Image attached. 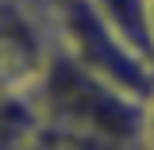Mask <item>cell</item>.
<instances>
[{"label": "cell", "instance_id": "6da1fadb", "mask_svg": "<svg viewBox=\"0 0 154 150\" xmlns=\"http://www.w3.org/2000/svg\"><path fill=\"white\" fill-rule=\"evenodd\" d=\"M27 93L35 96L42 115L35 146H143V100L89 73L58 42Z\"/></svg>", "mask_w": 154, "mask_h": 150}, {"label": "cell", "instance_id": "7a4b0ae2", "mask_svg": "<svg viewBox=\"0 0 154 150\" xmlns=\"http://www.w3.org/2000/svg\"><path fill=\"white\" fill-rule=\"evenodd\" d=\"M46 12H50L54 42L73 62H81L89 73L112 81L116 89L139 96V100L154 93V66L96 16L89 0H46Z\"/></svg>", "mask_w": 154, "mask_h": 150}, {"label": "cell", "instance_id": "3957f363", "mask_svg": "<svg viewBox=\"0 0 154 150\" xmlns=\"http://www.w3.org/2000/svg\"><path fill=\"white\" fill-rule=\"evenodd\" d=\"M42 115L27 89H0V150L35 146Z\"/></svg>", "mask_w": 154, "mask_h": 150}, {"label": "cell", "instance_id": "277c9868", "mask_svg": "<svg viewBox=\"0 0 154 150\" xmlns=\"http://www.w3.org/2000/svg\"><path fill=\"white\" fill-rule=\"evenodd\" d=\"M96 16L112 27L131 50L154 66V42H150V19H146V0H89Z\"/></svg>", "mask_w": 154, "mask_h": 150}, {"label": "cell", "instance_id": "5b68a950", "mask_svg": "<svg viewBox=\"0 0 154 150\" xmlns=\"http://www.w3.org/2000/svg\"><path fill=\"white\" fill-rule=\"evenodd\" d=\"M143 146L154 150V93L143 100Z\"/></svg>", "mask_w": 154, "mask_h": 150}, {"label": "cell", "instance_id": "8992f818", "mask_svg": "<svg viewBox=\"0 0 154 150\" xmlns=\"http://www.w3.org/2000/svg\"><path fill=\"white\" fill-rule=\"evenodd\" d=\"M146 19H150V42H154V0H146Z\"/></svg>", "mask_w": 154, "mask_h": 150}]
</instances>
